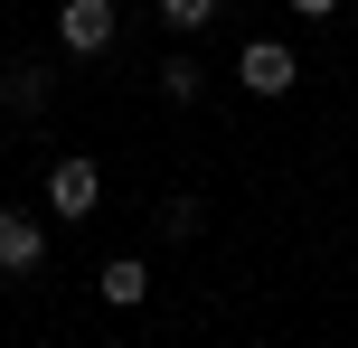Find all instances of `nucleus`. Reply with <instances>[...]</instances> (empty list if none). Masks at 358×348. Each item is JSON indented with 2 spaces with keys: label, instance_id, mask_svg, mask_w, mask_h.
Segmentation results:
<instances>
[{
  "label": "nucleus",
  "instance_id": "7",
  "mask_svg": "<svg viewBox=\"0 0 358 348\" xmlns=\"http://www.w3.org/2000/svg\"><path fill=\"white\" fill-rule=\"evenodd\" d=\"M161 94H170V104H198V94H208V66H198V56H170V66H161Z\"/></svg>",
  "mask_w": 358,
  "mask_h": 348
},
{
  "label": "nucleus",
  "instance_id": "9",
  "mask_svg": "<svg viewBox=\"0 0 358 348\" xmlns=\"http://www.w3.org/2000/svg\"><path fill=\"white\" fill-rule=\"evenodd\" d=\"M198 226H208V207H198V198H170V207H161V236H198Z\"/></svg>",
  "mask_w": 358,
  "mask_h": 348
},
{
  "label": "nucleus",
  "instance_id": "6",
  "mask_svg": "<svg viewBox=\"0 0 358 348\" xmlns=\"http://www.w3.org/2000/svg\"><path fill=\"white\" fill-rule=\"evenodd\" d=\"M94 292H104L113 311H142V301H151V264H142V255H104V273H94Z\"/></svg>",
  "mask_w": 358,
  "mask_h": 348
},
{
  "label": "nucleus",
  "instance_id": "2",
  "mask_svg": "<svg viewBox=\"0 0 358 348\" xmlns=\"http://www.w3.org/2000/svg\"><path fill=\"white\" fill-rule=\"evenodd\" d=\"M48 207H57V217H94V207H104V169H94L85 160V151H57V160H48Z\"/></svg>",
  "mask_w": 358,
  "mask_h": 348
},
{
  "label": "nucleus",
  "instance_id": "8",
  "mask_svg": "<svg viewBox=\"0 0 358 348\" xmlns=\"http://www.w3.org/2000/svg\"><path fill=\"white\" fill-rule=\"evenodd\" d=\"M217 10H227V0H161L170 29H217Z\"/></svg>",
  "mask_w": 358,
  "mask_h": 348
},
{
  "label": "nucleus",
  "instance_id": "4",
  "mask_svg": "<svg viewBox=\"0 0 358 348\" xmlns=\"http://www.w3.org/2000/svg\"><path fill=\"white\" fill-rule=\"evenodd\" d=\"M38 264H48V226L19 217V207H0V282H29Z\"/></svg>",
  "mask_w": 358,
  "mask_h": 348
},
{
  "label": "nucleus",
  "instance_id": "5",
  "mask_svg": "<svg viewBox=\"0 0 358 348\" xmlns=\"http://www.w3.org/2000/svg\"><path fill=\"white\" fill-rule=\"evenodd\" d=\"M48 94H57V66H48V56H19V66L0 75V113H10V123H38Z\"/></svg>",
  "mask_w": 358,
  "mask_h": 348
},
{
  "label": "nucleus",
  "instance_id": "3",
  "mask_svg": "<svg viewBox=\"0 0 358 348\" xmlns=\"http://www.w3.org/2000/svg\"><path fill=\"white\" fill-rule=\"evenodd\" d=\"M113 29H123L113 0H57V47H66V56H104Z\"/></svg>",
  "mask_w": 358,
  "mask_h": 348
},
{
  "label": "nucleus",
  "instance_id": "10",
  "mask_svg": "<svg viewBox=\"0 0 358 348\" xmlns=\"http://www.w3.org/2000/svg\"><path fill=\"white\" fill-rule=\"evenodd\" d=\"M292 10H302V19H330V10H340V0H292Z\"/></svg>",
  "mask_w": 358,
  "mask_h": 348
},
{
  "label": "nucleus",
  "instance_id": "1",
  "mask_svg": "<svg viewBox=\"0 0 358 348\" xmlns=\"http://www.w3.org/2000/svg\"><path fill=\"white\" fill-rule=\"evenodd\" d=\"M236 85H245V94H292V85H302L292 38H245V47H236Z\"/></svg>",
  "mask_w": 358,
  "mask_h": 348
}]
</instances>
